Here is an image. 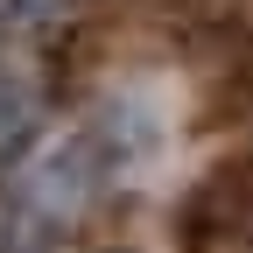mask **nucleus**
I'll return each mask as SVG.
<instances>
[{"mask_svg":"<svg viewBox=\"0 0 253 253\" xmlns=\"http://www.w3.org/2000/svg\"><path fill=\"white\" fill-rule=\"evenodd\" d=\"M36 120H42V91H36V78H28L14 56H0V155H14L28 134H36Z\"/></svg>","mask_w":253,"mask_h":253,"instance_id":"2","label":"nucleus"},{"mask_svg":"<svg viewBox=\"0 0 253 253\" xmlns=\"http://www.w3.org/2000/svg\"><path fill=\"white\" fill-rule=\"evenodd\" d=\"M63 14H71V0H0V49H21V42L49 36Z\"/></svg>","mask_w":253,"mask_h":253,"instance_id":"3","label":"nucleus"},{"mask_svg":"<svg viewBox=\"0 0 253 253\" xmlns=\"http://www.w3.org/2000/svg\"><path fill=\"white\" fill-rule=\"evenodd\" d=\"M126 169H134V141H126L120 120L99 113L28 155V169L14 183V211H28L36 225H78L91 204L113 197V183Z\"/></svg>","mask_w":253,"mask_h":253,"instance_id":"1","label":"nucleus"}]
</instances>
